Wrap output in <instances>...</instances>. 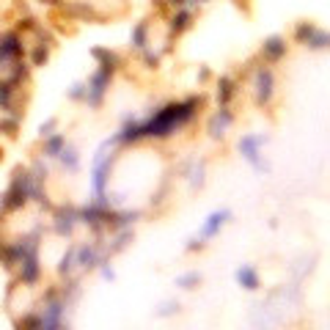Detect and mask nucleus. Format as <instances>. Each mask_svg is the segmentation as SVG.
I'll list each match as a JSON object with an SVG mask.
<instances>
[{"instance_id": "obj_1", "label": "nucleus", "mask_w": 330, "mask_h": 330, "mask_svg": "<svg viewBox=\"0 0 330 330\" xmlns=\"http://www.w3.org/2000/svg\"><path fill=\"white\" fill-rule=\"evenodd\" d=\"M270 86H273L270 72H259V99H270Z\"/></svg>"}, {"instance_id": "obj_2", "label": "nucleus", "mask_w": 330, "mask_h": 330, "mask_svg": "<svg viewBox=\"0 0 330 330\" xmlns=\"http://www.w3.org/2000/svg\"><path fill=\"white\" fill-rule=\"evenodd\" d=\"M237 278H239V284H245L248 289H256V275H253V270H239V275H237Z\"/></svg>"}, {"instance_id": "obj_3", "label": "nucleus", "mask_w": 330, "mask_h": 330, "mask_svg": "<svg viewBox=\"0 0 330 330\" xmlns=\"http://www.w3.org/2000/svg\"><path fill=\"white\" fill-rule=\"evenodd\" d=\"M223 217H226V215H212V217H209V223L204 226V234H212V231H215V228L223 223Z\"/></svg>"}, {"instance_id": "obj_4", "label": "nucleus", "mask_w": 330, "mask_h": 330, "mask_svg": "<svg viewBox=\"0 0 330 330\" xmlns=\"http://www.w3.org/2000/svg\"><path fill=\"white\" fill-rule=\"evenodd\" d=\"M281 50H284V47H281V39H270L267 41V52L270 55H281Z\"/></svg>"}, {"instance_id": "obj_5", "label": "nucleus", "mask_w": 330, "mask_h": 330, "mask_svg": "<svg viewBox=\"0 0 330 330\" xmlns=\"http://www.w3.org/2000/svg\"><path fill=\"white\" fill-rule=\"evenodd\" d=\"M226 124H228V113H223V119H220V116H217V119L212 121V135H217V129H223V127H226Z\"/></svg>"}]
</instances>
